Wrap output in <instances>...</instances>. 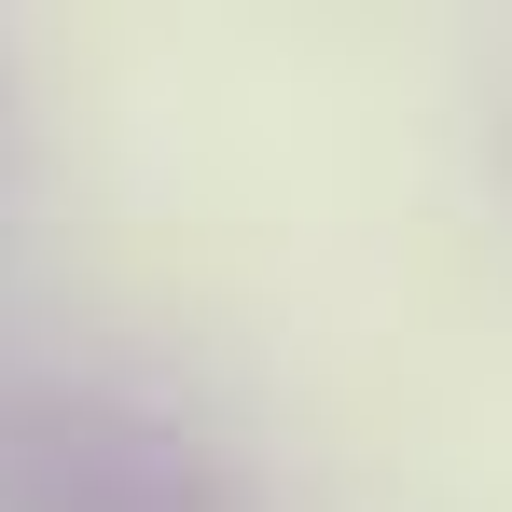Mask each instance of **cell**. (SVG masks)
Segmentation results:
<instances>
[{"label":"cell","instance_id":"cell-1","mask_svg":"<svg viewBox=\"0 0 512 512\" xmlns=\"http://www.w3.org/2000/svg\"><path fill=\"white\" fill-rule=\"evenodd\" d=\"M0 512H236V471L167 402L42 374L0 402Z\"/></svg>","mask_w":512,"mask_h":512}]
</instances>
